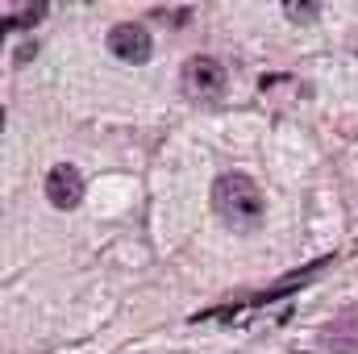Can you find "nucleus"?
Returning <instances> with one entry per match:
<instances>
[{"instance_id":"1","label":"nucleus","mask_w":358,"mask_h":354,"mask_svg":"<svg viewBox=\"0 0 358 354\" xmlns=\"http://www.w3.org/2000/svg\"><path fill=\"white\" fill-rule=\"evenodd\" d=\"M213 208L229 229H255L263 217V192L242 171H225L213 183Z\"/></svg>"},{"instance_id":"2","label":"nucleus","mask_w":358,"mask_h":354,"mask_svg":"<svg viewBox=\"0 0 358 354\" xmlns=\"http://www.w3.org/2000/svg\"><path fill=\"white\" fill-rule=\"evenodd\" d=\"M225 84H229V76H225V67L213 55H196V59L183 63V88L196 100H217L225 92Z\"/></svg>"},{"instance_id":"3","label":"nucleus","mask_w":358,"mask_h":354,"mask_svg":"<svg viewBox=\"0 0 358 354\" xmlns=\"http://www.w3.org/2000/svg\"><path fill=\"white\" fill-rule=\"evenodd\" d=\"M108 50L121 59V63H146L150 59V50H155V42H150V29L146 25H138V21H117L113 29H108Z\"/></svg>"},{"instance_id":"4","label":"nucleus","mask_w":358,"mask_h":354,"mask_svg":"<svg viewBox=\"0 0 358 354\" xmlns=\"http://www.w3.org/2000/svg\"><path fill=\"white\" fill-rule=\"evenodd\" d=\"M317 346L329 354H358V309H342L334 313L321 334H317Z\"/></svg>"},{"instance_id":"5","label":"nucleus","mask_w":358,"mask_h":354,"mask_svg":"<svg viewBox=\"0 0 358 354\" xmlns=\"http://www.w3.org/2000/svg\"><path fill=\"white\" fill-rule=\"evenodd\" d=\"M46 200H50L55 208H63V213L80 208V200H84V176H80L71 163H55V167L46 171Z\"/></svg>"},{"instance_id":"6","label":"nucleus","mask_w":358,"mask_h":354,"mask_svg":"<svg viewBox=\"0 0 358 354\" xmlns=\"http://www.w3.org/2000/svg\"><path fill=\"white\" fill-rule=\"evenodd\" d=\"M42 17H46V4H42V0H34V4H21V8L4 4V29H29V25H38Z\"/></svg>"},{"instance_id":"7","label":"nucleus","mask_w":358,"mask_h":354,"mask_svg":"<svg viewBox=\"0 0 358 354\" xmlns=\"http://www.w3.org/2000/svg\"><path fill=\"white\" fill-rule=\"evenodd\" d=\"M317 13H321V4H300V0H287L283 4V17H292V21H317Z\"/></svg>"},{"instance_id":"8","label":"nucleus","mask_w":358,"mask_h":354,"mask_svg":"<svg viewBox=\"0 0 358 354\" xmlns=\"http://www.w3.org/2000/svg\"><path fill=\"white\" fill-rule=\"evenodd\" d=\"M155 17H159V21H176V25H183V21L192 17V8H187V4H183V8H155Z\"/></svg>"}]
</instances>
